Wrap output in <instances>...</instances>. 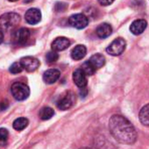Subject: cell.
I'll use <instances>...</instances> for the list:
<instances>
[{
	"instance_id": "cell-24",
	"label": "cell",
	"mask_w": 149,
	"mask_h": 149,
	"mask_svg": "<svg viewBox=\"0 0 149 149\" xmlns=\"http://www.w3.org/2000/svg\"><path fill=\"white\" fill-rule=\"evenodd\" d=\"M67 8V5L64 3H57L55 5V11L56 12H64Z\"/></svg>"
},
{
	"instance_id": "cell-22",
	"label": "cell",
	"mask_w": 149,
	"mask_h": 149,
	"mask_svg": "<svg viewBox=\"0 0 149 149\" xmlns=\"http://www.w3.org/2000/svg\"><path fill=\"white\" fill-rule=\"evenodd\" d=\"M23 69H24V68H23V67H22L20 61H19V62H14V63H13L12 66L10 67V72L13 73V74H19V73L22 72Z\"/></svg>"
},
{
	"instance_id": "cell-14",
	"label": "cell",
	"mask_w": 149,
	"mask_h": 149,
	"mask_svg": "<svg viewBox=\"0 0 149 149\" xmlns=\"http://www.w3.org/2000/svg\"><path fill=\"white\" fill-rule=\"evenodd\" d=\"M86 53H87V49H86L85 46L77 45L72 49L71 57L73 60L79 61V60H82L83 58H84V56L86 55Z\"/></svg>"
},
{
	"instance_id": "cell-20",
	"label": "cell",
	"mask_w": 149,
	"mask_h": 149,
	"mask_svg": "<svg viewBox=\"0 0 149 149\" xmlns=\"http://www.w3.org/2000/svg\"><path fill=\"white\" fill-rule=\"evenodd\" d=\"M81 69L84 72V74H86L87 77H88V76H92V74H95V72H96V70H97V69L93 67V65H92L89 61H85V62L82 65Z\"/></svg>"
},
{
	"instance_id": "cell-23",
	"label": "cell",
	"mask_w": 149,
	"mask_h": 149,
	"mask_svg": "<svg viewBox=\"0 0 149 149\" xmlns=\"http://www.w3.org/2000/svg\"><path fill=\"white\" fill-rule=\"evenodd\" d=\"M9 132L6 128H0V141H6L8 139Z\"/></svg>"
},
{
	"instance_id": "cell-25",
	"label": "cell",
	"mask_w": 149,
	"mask_h": 149,
	"mask_svg": "<svg viewBox=\"0 0 149 149\" xmlns=\"http://www.w3.org/2000/svg\"><path fill=\"white\" fill-rule=\"evenodd\" d=\"M98 2L100 5H102L104 6H107L111 5L114 2V0H98Z\"/></svg>"
},
{
	"instance_id": "cell-15",
	"label": "cell",
	"mask_w": 149,
	"mask_h": 149,
	"mask_svg": "<svg viewBox=\"0 0 149 149\" xmlns=\"http://www.w3.org/2000/svg\"><path fill=\"white\" fill-rule=\"evenodd\" d=\"M111 33H112V28L107 23H103L99 25L98 27L97 28V34L99 38L102 39L109 37L111 34Z\"/></svg>"
},
{
	"instance_id": "cell-3",
	"label": "cell",
	"mask_w": 149,
	"mask_h": 149,
	"mask_svg": "<svg viewBox=\"0 0 149 149\" xmlns=\"http://www.w3.org/2000/svg\"><path fill=\"white\" fill-rule=\"evenodd\" d=\"M11 92L13 97L18 101L26 100L30 95L29 87L26 84H23L20 82H16L12 85Z\"/></svg>"
},
{
	"instance_id": "cell-28",
	"label": "cell",
	"mask_w": 149,
	"mask_h": 149,
	"mask_svg": "<svg viewBox=\"0 0 149 149\" xmlns=\"http://www.w3.org/2000/svg\"><path fill=\"white\" fill-rule=\"evenodd\" d=\"M82 149H92V148H88V147H84V148H82Z\"/></svg>"
},
{
	"instance_id": "cell-11",
	"label": "cell",
	"mask_w": 149,
	"mask_h": 149,
	"mask_svg": "<svg viewBox=\"0 0 149 149\" xmlns=\"http://www.w3.org/2000/svg\"><path fill=\"white\" fill-rule=\"evenodd\" d=\"M60 77H61V72L58 69L50 68L44 72L43 80L47 84H53L55 82H57V80L60 78Z\"/></svg>"
},
{
	"instance_id": "cell-19",
	"label": "cell",
	"mask_w": 149,
	"mask_h": 149,
	"mask_svg": "<svg viewBox=\"0 0 149 149\" xmlns=\"http://www.w3.org/2000/svg\"><path fill=\"white\" fill-rule=\"evenodd\" d=\"M29 124V121L26 118H19L13 121V126L17 131H22L24 130Z\"/></svg>"
},
{
	"instance_id": "cell-8",
	"label": "cell",
	"mask_w": 149,
	"mask_h": 149,
	"mask_svg": "<svg viewBox=\"0 0 149 149\" xmlns=\"http://www.w3.org/2000/svg\"><path fill=\"white\" fill-rule=\"evenodd\" d=\"M73 81L78 88L84 89L86 88L88 81H87V76L84 74V72L81 68H77L73 73Z\"/></svg>"
},
{
	"instance_id": "cell-16",
	"label": "cell",
	"mask_w": 149,
	"mask_h": 149,
	"mask_svg": "<svg viewBox=\"0 0 149 149\" xmlns=\"http://www.w3.org/2000/svg\"><path fill=\"white\" fill-rule=\"evenodd\" d=\"M89 61L93 65L96 69H98L105 64V58L103 54H96L90 58Z\"/></svg>"
},
{
	"instance_id": "cell-10",
	"label": "cell",
	"mask_w": 149,
	"mask_h": 149,
	"mask_svg": "<svg viewBox=\"0 0 149 149\" xmlns=\"http://www.w3.org/2000/svg\"><path fill=\"white\" fill-rule=\"evenodd\" d=\"M31 37V31L28 28H20L14 33V40L19 45L26 44Z\"/></svg>"
},
{
	"instance_id": "cell-21",
	"label": "cell",
	"mask_w": 149,
	"mask_h": 149,
	"mask_svg": "<svg viewBox=\"0 0 149 149\" xmlns=\"http://www.w3.org/2000/svg\"><path fill=\"white\" fill-rule=\"evenodd\" d=\"M46 59L48 63H54V62L57 61V60L59 59V55L55 51H51L47 54Z\"/></svg>"
},
{
	"instance_id": "cell-5",
	"label": "cell",
	"mask_w": 149,
	"mask_h": 149,
	"mask_svg": "<svg viewBox=\"0 0 149 149\" xmlns=\"http://www.w3.org/2000/svg\"><path fill=\"white\" fill-rule=\"evenodd\" d=\"M125 47H126L125 40L122 38H118L109 45V47L106 48V51L109 54L112 56H118L120 55L125 51Z\"/></svg>"
},
{
	"instance_id": "cell-1",
	"label": "cell",
	"mask_w": 149,
	"mask_h": 149,
	"mask_svg": "<svg viewBox=\"0 0 149 149\" xmlns=\"http://www.w3.org/2000/svg\"><path fill=\"white\" fill-rule=\"evenodd\" d=\"M109 130L113 138L121 144L132 145L137 139V132L132 124L122 115L115 114L109 120Z\"/></svg>"
},
{
	"instance_id": "cell-26",
	"label": "cell",
	"mask_w": 149,
	"mask_h": 149,
	"mask_svg": "<svg viewBox=\"0 0 149 149\" xmlns=\"http://www.w3.org/2000/svg\"><path fill=\"white\" fill-rule=\"evenodd\" d=\"M4 40V33H3V31L0 30V44H1Z\"/></svg>"
},
{
	"instance_id": "cell-17",
	"label": "cell",
	"mask_w": 149,
	"mask_h": 149,
	"mask_svg": "<svg viewBox=\"0 0 149 149\" xmlns=\"http://www.w3.org/2000/svg\"><path fill=\"white\" fill-rule=\"evenodd\" d=\"M139 121L142 125L149 126V104L143 106L139 114Z\"/></svg>"
},
{
	"instance_id": "cell-9",
	"label": "cell",
	"mask_w": 149,
	"mask_h": 149,
	"mask_svg": "<svg viewBox=\"0 0 149 149\" xmlns=\"http://www.w3.org/2000/svg\"><path fill=\"white\" fill-rule=\"evenodd\" d=\"M25 19L30 25L38 24L41 19V13L37 8H31L26 13Z\"/></svg>"
},
{
	"instance_id": "cell-18",
	"label": "cell",
	"mask_w": 149,
	"mask_h": 149,
	"mask_svg": "<svg viewBox=\"0 0 149 149\" xmlns=\"http://www.w3.org/2000/svg\"><path fill=\"white\" fill-rule=\"evenodd\" d=\"M54 115V111L51 107H48V106H45V107L41 108L39 112V117L42 120H48Z\"/></svg>"
},
{
	"instance_id": "cell-6",
	"label": "cell",
	"mask_w": 149,
	"mask_h": 149,
	"mask_svg": "<svg viewBox=\"0 0 149 149\" xmlns=\"http://www.w3.org/2000/svg\"><path fill=\"white\" fill-rule=\"evenodd\" d=\"M68 23L71 26L77 29H84L89 24V19L82 13L74 14L68 19Z\"/></svg>"
},
{
	"instance_id": "cell-13",
	"label": "cell",
	"mask_w": 149,
	"mask_h": 149,
	"mask_svg": "<svg viewBox=\"0 0 149 149\" xmlns=\"http://www.w3.org/2000/svg\"><path fill=\"white\" fill-rule=\"evenodd\" d=\"M70 46V41L65 37H59L55 39L52 43V49L53 51L59 52L67 49Z\"/></svg>"
},
{
	"instance_id": "cell-4",
	"label": "cell",
	"mask_w": 149,
	"mask_h": 149,
	"mask_svg": "<svg viewBox=\"0 0 149 149\" xmlns=\"http://www.w3.org/2000/svg\"><path fill=\"white\" fill-rule=\"evenodd\" d=\"M74 96L76 95L72 91H66L60 97L59 100L57 101V107L61 111H67L70 109L76 102Z\"/></svg>"
},
{
	"instance_id": "cell-7",
	"label": "cell",
	"mask_w": 149,
	"mask_h": 149,
	"mask_svg": "<svg viewBox=\"0 0 149 149\" xmlns=\"http://www.w3.org/2000/svg\"><path fill=\"white\" fill-rule=\"evenodd\" d=\"M20 63L24 69L28 72H33L40 67V61L33 56H26L20 60Z\"/></svg>"
},
{
	"instance_id": "cell-27",
	"label": "cell",
	"mask_w": 149,
	"mask_h": 149,
	"mask_svg": "<svg viewBox=\"0 0 149 149\" xmlns=\"http://www.w3.org/2000/svg\"><path fill=\"white\" fill-rule=\"evenodd\" d=\"M10 2H16V1H18V0H9Z\"/></svg>"
},
{
	"instance_id": "cell-12",
	"label": "cell",
	"mask_w": 149,
	"mask_h": 149,
	"mask_svg": "<svg viewBox=\"0 0 149 149\" xmlns=\"http://www.w3.org/2000/svg\"><path fill=\"white\" fill-rule=\"evenodd\" d=\"M146 26H147V22L145 19H137L131 24L130 31L134 35H139L146 30Z\"/></svg>"
},
{
	"instance_id": "cell-2",
	"label": "cell",
	"mask_w": 149,
	"mask_h": 149,
	"mask_svg": "<svg viewBox=\"0 0 149 149\" xmlns=\"http://www.w3.org/2000/svg\"><path fill=\"white\" fill-rule=\"evenodd\" d=\"M20 22V16L16 13H6L0 16V28L9 30L15 27Z\"/></svg>"
}]
</instances>
